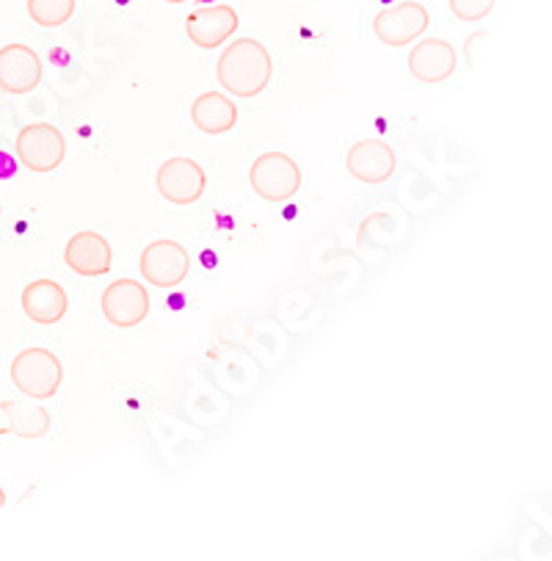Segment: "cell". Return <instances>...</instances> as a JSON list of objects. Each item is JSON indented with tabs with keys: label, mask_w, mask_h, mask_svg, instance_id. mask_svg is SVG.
Wrapping results in <instances>:
<instances>
[{
	"label": "cell",
	"mask_w": 552,
	"mask_h": 561,
	"mask_svg": "<svg viewBox=\"0 0 552 561\" xmlns=\"http://www.w3.org/2000/svg\"><path fill=\"white\" fill-rule=\"evenodd\" d=\"M238 31V12L227 3L219 7H202L188 14L185 20V34L202 50H216L225 45L232 34Z\"/></svg>",
	"instance_id": "11"
},
{
	"label": "cell",
	"mask_w": 552,
	"mask_h": 561,
	"mask_svg": "<svg viewBox=\"0 0 552 561\" xmlns=\"http://www.w3.org/2000/svg\"><path fill=\"white\" fill-rule=\"evenodd\" d=\"M166 3H172V7H180V3H188V0H166Z\"/></svg>",
	"instance_id": "21"
},
{
	"label": "cell",
	"mask_w": 552,
	"mask_h": 561,
	"mask_svg": "<svg viewBox=\"0 0 552 561\" xmlns=\"http://www.w3.org/2000/svg\"><path fill=\"white\" fill-rule=\"evenodd\" d=\"M64 263L81 277H103L111 272L114 252L100 232L83 230L69 238L67 249H64Z\"/></svg>",
	"instance_id": "12"
},
{
	"label": "cell",
	"mask_w": 552,
	"mask_h": 561,
	"mask_svg": "<svg viewBox=\"0 0 552 561\" xmlns=\"http://www.w3.org/2000/svg\"><path fill=\"white\" fill-rule=\"evenodd\" d=\"M191 119H194L196 130H202V134L221 136L230 134L238 125V108L227 94L205 92L191 105Z\"/></svg>",
	"instance_id": "15"
},
{
	"label": "cell",
	"mask_w": 552,
	"mask_h": 561,
	"mask_svg": "<svg viewBox=\"0 0 552 561\" xmlns=\"http://www.w3.org/2000/svg\"><path fill=\"white\" fill-rule=\"evenodd\" d=\"M69 299L56 279H36L23 290V313L34 324H58L67 316Z\"/></svg>",
	"instance_id": "14"
},
{
	"label": "cell",
	"mask_w": 552,
	"mask_h": 561,
	"mask_svg": "<svg viewBox=\"0 0 552 561\" xmlns=\"http://www.w3.org/2000/svg\"><path fill=\"white\" fill-rule=\"evenodd\" d=\"M76 14V0H28V18L42 28H58Z\"/></svg>",
	"instance_id": "17"
},
{
	"label": "cell",
	"mask_w": 552,
	"mask_h": 561,
	"mask_svg": "<svg viewBox=\"0 0 552 561\" xmlns=\"http://www.w3.org/2000/svg\"><path fill=\"white\" fill-rule=\"evenodd\" d=\"M409 72L423 83H442L456 72V47L445 39H423L409 53Z\"/></svg>",
	"instance_id": "13"
},
{
	"label": "cell",
	"mask_w": 552,
	"mask_h": 561,
	"mask_svg": "<svg viewBox=\"0 0 552 561\" xmlns=\"http://www.w3.org/2000/svg\"><path fill=\"white\" fill-rule=\"evenodd\" d=\"M158 194L172 205H194L205 194L207 174L194 158H169L158 169Z\"/></svg>",
	"instance_id": "7"
},
{
	"label": "cell",
	"mask_w": 552,
	"mask_h": 561,
	"mask_svg": "<svg viewBox=\"0 0 552 561\" xmlns=\"http://www.w3.org/2000/svg\"><path fill=\"white\" fill-rule=\"evenodd\" d=\"M219 83L235 98H257L265 92L274 76L271 53L254 39H235L219 56L216 65Z\"/></svg>",
	"instance_id": "1"
},
{
	"label": "cell",
	"mask_w": 552,
	"mask_h": 561,
	"mask_svg": "<svg viewBox=\"0 0 552 561\" xmlns=\"http://www.w3.org/2000/svg\"><path fill=\"white\" fill-rule=\"evenodd\" d=\"M12 382L28 399H53L64 382L61 359L50 348H25L12 363Z\"/></svg>",
	"instance_id": "2"
},
{
	"label": "cell",
	"mask_w": 552,
	"mask_h": 561,
	"mask_svg": "<svg viewBox=\"0 0 552 561\" xmlns=\"http://www.w3.org/2000/svg\"><path fill=\"white\" fill-rule=\"evenodd\" d=\"M18 158L25 169L31 172H53V169L61 167L64 156H67V145H64V136L56 125L50 122H34V125H25L18 134Z\"/></svg>",
	"instance_id": "4"
},
{
	"label": "cell",
	"mask_w": 552,
	"mask_h": 561,
	"mask_svg": "<svg viewBox=\"0 0 552 561\" xmlns=\"http://www.w3.org/2000/svg\"><path fill=\"white\" fill-rule=\"evenodd\" d=\"M254 194L268 203H288L301 188V169L285 152H263L249 169Z\"/></svg>",
	"instance_id": "3"
},
{
	"label": "cell",
	"mask_w": 552,
	"mask_h": 561,
	"mask_svg": "<svg viewBox=\"0 0 552 561\" xmlns=\"http://www.w3.org/2000/svg\"><path fill=\"white\" fill-rule=\"evenodd\" d=\"M3 504H7V492H3V486H0V510H3Z\"/></svg>",
	"instance_id": "20"
},
{
	"label": "cell",
	"mask_w": 552,
	"mask_h": 561,
	"mask_svg": "<svg viewBox=\"0 0 552 561\" xmlns=\"http://www.w3.org/2000/svg\"><path fill=\"white\" fill-rule=\"evenodd\" d=\"M345 167H348V174L359 180V183L381 185L395 172V150L381 139H363L348 150Z\"/></svg>",
	"instance_id": "10"
},
{
	"label": "cell",
	"mask_w": 552,
	"mask_h": 561,
	"mask_svg": "<svg viewBox=\"0 0 552 561\" xmlns=\"http://www.w3.org/2000/svg\"><path fill=\"white\" fill-rule=\"evenodd\" d=\"M191 272L188 249L177 241H152L141 252V277L156 288H177Z\"/></svg>",
	"instance_id": "5"
},
{
	"label": "cell",
	"mask_w": 552,
	"mask_h": 561,
	"mask_svg": "<svg viewBox=\"0 0 552 561\" xmlns=\"http://www.w3.org/2000/svg\"><path fill=\"white\" fill-rule=\"evenodd\" d=\"M45 67L28 45L0 47V89L7 94H31L42 83Z\"/></svg>",
	"instance_id": "9"
},
{
	"label": "cell",
	"mask_w": 552,
	"mask_h": 561,
	"mask_svg": "<svg viewBox=\"0 0 552 561\" xmlns=\"http://www.w3.org/2000/svg\"><path fill=\"white\" fill-rule=\"evenodd\" d=\"M428 23H432L428 9L423 3H417V0H406V3H398V7L376 14L373 31L384 45L403 47L417 39V36L426 34Z\"/></svg>",
	"instance_id": "8"
},
{
	"label": "cell",
	"mask_w": 552,
	"mask_h": 561,
	"mask_svg": "<svg viewBox=\"0 0 552 561\" xmlns=\"http://www.w3.org/2000/svg\"><path fill=\"white\" fill-rule=\"evenodd\" d=\"M0 412H3L9 421L7 432L25 437V440H36V437L47 434V428H50V412L39 404L23 407L18 404V401H3V404H0Z\"/></svg>",
	"instance_id": "16"
},
{
	"label": "cell",
	"mask_w": 552,
	"mask_h": 561,
	"mask_svg": "<svg viewBox=\"0 0 552 561\" xmlns=\"http://www.w3.org/2000/svg\"><path fill=\"white\" fill-rule=\"evenodd\" d=\"M100 307L108 324L130 330L150 316V294L138 279H116L103 290Z\"/></svg>",
	"instance_id": "6"
},
{
	"label": "cell",
	"mask_w": 552,
	"mask_h": 561,
	"mask_svg": "<svg viewBox=\"0 0 552 561\" xmlns=\"http://www.w3.org/2000/svg\"><path fill=\"white\" fill-rule=\"evenodd\" d=\"M448 3L456 20H461V23H478L486 14H492L497 0H448Z\"/></svg>",
	"instance_id": "18"
},
{
	"label": "cell",
	"mask_w": 552,
	"mask_h": 561,
	"mask_svg": "<svg viewBox=\"0 0 552 561\" xmlns=\"http://www.w3.org/2000/svg\"><path fill=\"white\" fill-rule=\"evenodd\" d=\"M9 174H14V161L7 152H0V178H9Z\"/></svg>",
	"instance_id": "19"
}]
</instances>
